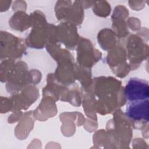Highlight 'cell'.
<instances>
[{"mask_svg":"<svg viewBox=\"0 0 149 149\" xmlns=\"http://www.w3.org/2000/svg\"><path fill=\"white\" fill-rule=\"evenodd\" d=\"M27 8V4L24 1H15L13 3L12 9L13 10H24L25 11Z\"/></svg>","mask_w":149,"mask_h":149,"instance_id":"cell-33","label":"cell"},{"mask_svg":"<svg viewBox=\"0 0 149 149\" xmlns=\"http://www.w3.org/2000/svg\"><path fill=\"white\" fill-rule=\"evenodd\" d=\"M97 41L101 48L105 51H109L119 42L115 32L108 28L103 29L99 31L97 34Z\"/></svg>","mask_w":149,"mask_h":149,"instance_id":"cell-19","label":"cell"},{"mask_svg":"<svg viewBox=\"0 0 149 149\" xmlns=\"http://www.w3.org/2000/svg\"><path fill=\"white\" fill-rule=\"evenodd\" d=\"M24 40L7 31H1V58L16 59L26 52Z\"/></svg>","mask_w":149,"mask_h":149,"instance_id":"cell-5","label":"cell"},{"mask_svg":"<svg viewBox=\"0 0 149 149\" xmlns=\"http://www.w3.org/2000/svg\"><path fill=\"white\" fill-rule=\"evenodd\" d=\"M76 65L74 62L58 63V66L54 73L55 79L59 83L66 86L74 84L77 80Z\"/></svg>","mask_w":149,"mask_h":149,"instance_id":"cell-15","label":"cell"},{"mask_svg":"<svg viewBox=\"0 0 149 149\" xmlns=\"http://www.w3.org/2000/svg\"><path fill=\"white\" fill-rule=\"evenodd\" d=\"M48 24L32 26V29L25 40L26 45L29 47L36 49L45 47L49 42Z\"/></svg>","mask_w":149,"mask_h":149,"instance_id":"cell-12","label":"cell"},{"mask_svg":"<svg viewBox=\"0 0 149 149\" xmlns=\"http://www.w3.org/2000/svg\"><path fill=\"white\" fill-rule=\"evenodd\" d=\"M57 30L59 42L68 49H74L80 38L77 26L70 22H61L57 26Z\"/></svg>","mask_w":149,"mask_h":149,"instance_id":"cell-13","label":"cell"},{"mask_svg":"<svg viewBox=\"0 0 149 149\" xmlns=\"http://www.w3.org/2000/svg\"><path fill=\"white\" fill-rule=\"evenodd\" d=\"M15 60L6 59L1 63V81L7 82L13 73L15 68Z\"/></svg>","mask_w":149,"mask_h":149,"instance_id":"cell-25","label":"cell"},{"mask_svg":"<svg viewBox=\"0 0 149 149\" xmlns=\"http://www.w3.org/2000/svg\"><path fill=\"white\" fill-rule=\"evenodd\" d=\"M10 26L15 30L22 32L31 27L30 15L24 10L16 11L9 20Z\"/></svg>","mask_w":149,"mask_h":149,"instance_id":"cell-20","label":"cell"},{"mask_svg":"<svg viewBox=\"0 0 149 149\" xmlns=\"http://www.w3.org/2000/svg\"><path fill=\"white\" fill-rule=\"evenodd\" d=\"M141 130H142L143 136L146 139H148V125H147L145 127H144Z\"/></svg>","mask_w":149,"mask_h":149,"instance_id":"cell-36","label":"cell"},{"mask_svg":"<svg viewBox=\"0 0 149 149\" xmlns=\"http://www.w3.org/2000/svg\"><path fill=\"white\" fill-rule=\"evenodd\" d=\"M29 85L31 84L27 64L23 61L16 62L15 70L6 82V90L13 95Z\"/></svg>","mask_w":149,"mask_h":149,"instance_id":"cell-9","label":"cell"},{"mask_svg":"<svg viewBox=\"0 0 149 149\" xmlns=\"http://www.w3.org/2000/svg\"><path fill=\"white\" fill-rule=\"evenodd\" d=\"M112 27L118 38H123L127 37L129 31L125 19L121 18H111Z\"/></svg>","mask_w":149,"mask_h":149,"instance_id":"cell-24","label":"cell"},{"mask_svg":"<svg viewBox=\"0 0 149 149\" xmlns=\"http://www.w3.org/2000/svg\"><path fill=\"white\" fill-rule=\"evenodd\" d=\"M125 48L131 70L137 69L148 58V45L137 34H131L127 37Z\"/></svg>","mask_w":149,"mask_h":149,"instance_id":"cell-3","label":"cell"},{"mask_svg":"<svg viewBox=\"0 0 149 149\" xmlns=\"http://www.w3.org/2000/svg\"><path fill=\"white\" fill-rule=\"evenodd\" d=\"M132 129L130 121L120 109L113 112V118L106 125V130L115 148H129L133 136Z\"/></svg>","mask_w":149,"mask_h":149,"instance_id":"cell-2","label":"cell"},{"mask_svg":"<svg viewBox=\"0 0 149 149\" xmlns=\"http://www.w3.org/2000/svg\"><path fill=\"white\" fill-rule=\"evenodd\" d=\"M82 91L79 86L74 83L69 86L68 90L61 100L62 101L68 102L73 106L79 107L81 103Z\"/></svg>","mask_w":149,"mask_h":149,"instance_id":"cell-21","label":"cell"},{"mask_svg":"<svg viewBox=\"0 0 149 149\" xmlns=\"http://www.w3.org/2000/svg\"><path fill=\"white\" fill-rule=\"evenodd\" d=\"M13 112V113L12 115H10L8 119V122L9 123H13L19 121V120L22 118L24 113L22 111H14Z\"/></svg>","mask_w":149,"mask_h":149,"instance_id":"cell-32","label":"cell"},{"mask_svg":"<svg viewBox=\"0 0 149 149\" xmlns=\"http://www.w3.org/2000/svg\"><path fill=\"white\" fill-rule=\"evenodd\" d=\"M148 100L130 102L125 115L130 121L133 129L142 130L148 125Z\"/></svg>","mask_w":149,"mask_h":149,"instance_id":"cell-8","label":"cell"},{"mask_svg":"<svg viewBox=\"0 0 149 149\" xmlns=\"http://www.w3.org/2000/svg\"><path fill=\"white\" fill-rule=\"evenodd\" d=\"M35 119L33 111L23 113L15 129V136L17 139L24 140L29 136L30 132L34 127Z\"/></svg>","mask_w":149,"mask_h":149,"instance_id":"cell-17","label":"cell"},{"mask_svg":"<svg viewBox=\"0 0 149 149\" xmlns=\"http://www.w3.org/2000/svg\"><path fill=\"white\" fill-rule=\"evenodd\" d=\"M127 59L126 49L120 42H118L115 47L108 51L106 57L107 63L111 70L119 78L125 77L131 70Z\"/></svg>","mask_w":149,"mask_h":149,"instance_id":"cell-6","label":"cell"},{"mask_svg":"<svg viewBox=\"0 0 149 149\" xmlns=\"http://www.w3.org/2000/svg\"><path fill=\"white\" fill-rule=\"evenodd\" d=\"M124 93L126 101L129 102L148 100V83L143 79L132 77L124 87Z\"/></svg>","mask_w":149,"mask_h":149,"instance_id":"cell-10","label":"cell"},{"mask_svg":"<svg viewBox=\"0 0 149 149\" xmlns=\"http://www.w3.org/2000/svg\"><path fill=\"white\" fill-rule=\"evenodd\" d=\"M93 12L99 17H106L110 15L111 8L110 4L106 1H94L93 5Z\"/></svg>","mask_w":149,"mask_h":149,"instance_id":"cell-26","label":"cell"},{"mask_svg":"<svg viewBox=\"0 0 149 149\" xmlns=\"http://www.w3.org/2000/svg\"><path fill=\"white\" fill-rule=\"evenodd\" d=\"M128 15L129 11L123 5H119L115 8L111 18H121L125 19L128 17Z\"/></svg>","mask_w":149,"mask_h":149,"instance_id":"cell-27","label":"cell"},{"mask_svg":"<svg viewBox=\"0 0 149 149\" xmlns=\"http://www.w3.org/2000/svg\"><path fill=\"white\" fill-rule=\"evenodd\" d=\"M147 1H129V7L133 10H141L145 8L146 3Z\"/></svg>","mask_w":149,"mask_h":149,"instance_id":"cell-31","label":"cell"},{"mask_svg":"<svg viewBox=\"0 0 149 149\" xmlns=\"http://www.w3.org/2000/svg\"><path fill=\"white\" fill-rule=\"evenodd\" d=\"M60 120L62 123L61 132L66 137H70L75 133L76 125H83L86 119L82 113L78 112H65L60 114Z\"/></svg>","mask_w":149,"mask_h":149,"instance_id":"cell-14","label":"cell"},{"mask_svg":"<svg viewBox=\"0 0 149 149\" xmlns=\"http://www.w3.org/2000/svg\"><path fill=\"white\" fill-rule=\"evenodd\" d=\"M39 97V90L34 85H29L23 88L20 93L12 95L10 97L12 111L26 110Z\"/></svg>","mask_w":149,"mask_h":149,"instance_id":"cell-11","label":"cell"},{"mask_svg":"<svg viewBox=\"0 0 149 149\" xmlns=\"http://www.w3.org/2000/svg\"><path fill=\"white\" fill-rule=\"evenodd\" d=\"M133 148H147L148 146L146 141L141 138H136L133 141Z\"/></svg>","mask_w":149,"mask_h":149,"instance_id":"cell-34","label":"cell"},{"mask_svg":"<svg viewBox=\"0 0 149 149\" xmlns=\"http://www.w3.org/2000/svg\"><path fill=\"white\" fill-rule=\"evenodd\" d=\"M76 78L81 84V90L88 88L93 84L91 69L81 67L77 64L76 65Z\"/></svg>","mask_w":149,"mask_h":149,"instance_id":"cell-22","label":"cell"},{"mask_svg":"<svg viewBox=\"0 0 149 149\" xmlns=\"http://www.w3.org/2000/svg\"><path fill=\"white\" fill-rule=\"evenodd\" d=\"M29 72L31 85L38 84L41 79V73L37 69H31Z\"/></svg>","mask_w":149,"mask_h":149,"instance_id":"cell-28","label":"cell"},{"mask_svg":"<svg viewBox=\"0 0 149 149\" xmlns=\"http://www.w3.org/2000/svg\"><path fill=\"white\" fill-rule=\"evenodd\" d=\"M54 9L55 16L61 22H70L76 26L83 22L84 8L81 1H58Z\"/></svg>","mask_w":149,"mask_h":149,"instance_id":"cell-4","label":"cell"},{"mask_svg":"<svg viewBox=\"0 0 149 149\" xmlns=\"http://www.w3.org/2000/svg\"><path fill=\"white\" fill-rule=\"evenodd\" d=\"M127 25L132 31H139L141 29V22L137 17H131L127 20Z\"/></svg>","mask_w":149,"mask_h":149,"instance_id":"cell-29","label":"cell"},{"mask_svg":"<svg viewBox=\"0 0 149 149\" xmlns=\"http://www.w3.org/2000/svg\"><path fill=\"white\" fill-rule=\"evenodd\" d=\"M93 91L96 100V112L105 115L119 109L126 102L122 81L111 76H100L93 79Z\"/></svg>","mask_w":149,"mask_h":149,"instance_id":"cell-1","label":"cell"},{"mask_svg":"<svg viewBox=\"0 0 149 149\" xmlns=\"http://www.w3.org/2000/svg\"><path fill=\"white\" fill-rule=\"evenodd\" d=\"M81 91L83 99L81 102L85 114L88 118L97 121V117L94 108L96 99L93 91V84L88 88L81 90Z\"/></svg>","mask_w":149,"mask_h":149,"instance_id":"cell-18","label":"cell"},{"mask_svg":"<svg viewBox=\"0 0 149 149\" xmlns=\"http://www.w3.org/2000/svg\"><path fill=\"white\" fill-rule=\"evenodd\" d=\"M56 101L51 97L44 96L39 105L33 111L36 119L44 122L49 118H52L57 113Z\"/></svg>","mask_w":149,"mask_h":149,"instance_id":"cell-16","label":"cell"},{"mask_svg":"<svg viewBox=\"0 0 149 149\" xmlns=\"http://www.w3.org/2000/svg\"><path fill=\"white\" fill-rule=\"evenodd\" d=\"M93 139L95 145L104 148H113L110 136L106 130L100 129L96 131L93 135Z\"/></svg>","mask_w":149,"mask_h":149,"instance_id":"cell-23","label":"cell"},{"mask_svg":"<svg viewBox=\"0 0 149 149\" xmlns=\"http://www.w3.org/2000/svg\"><path fill=\"white\" fill-rule=\"evenodd\" d=\"M77 64L83 68L91 69L101 58L102 53L96 49L91 41L80 37L76 46Z\"/></svg>","mask_w":149,"mask_h":149,"instance_id":"cell-7","label":"cell"},{"mask_svg":"<svg viewBox=\"0 0 149 149\" xmlns=\"http://www.w3.org/2000/svg\"><path fill=\"white\" fill-rule=\"evenodd\" d=\"M145 42H147L148 40V29L147 27H143L140 29L138 31L137 34Z\"/></svg>","mask_w":149,"mask_h":149,"instance_id":"cell-35","label":"cell"},{"mask_svg":"<svg viewBox=\"0 0 149 149\" xmlns=\"http://www.w3.org/2000/svg\"><path fill=\"white\" fill-rule=\"evenodd\" d=\"M83 127L88 132L92 133L95 131L98 127V123L97 120L91 119L90 118L86 119L85 122L83 124Z\"/></svg>","mask_w":149,"mask_h":149,"instance_id":"cell-30","label":"cell"}]
</instances>
